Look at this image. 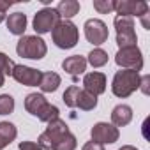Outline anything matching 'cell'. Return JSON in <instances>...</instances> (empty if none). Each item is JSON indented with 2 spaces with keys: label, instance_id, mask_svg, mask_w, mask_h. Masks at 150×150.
<instances>
[{
  "label": "cell",
  "instance_id": "6da1fadb",
  "mask_svg": "<svg viewBox=\"0 0 150 150\" xmlns=\"http://www.w3.org/2000/svg\"><path fill=\"white\" fill-rule=\"evenodd\" d=\"M51 39L55 46H58L60 50H71L78 44L80 39L78 27L69 20H60L51 30Z\"/></svg>",
  "mask_w": 150,
  "mask_h": 150
},
{
  "label": "cell",
  "instance_id": "7a4b0ae2",
  "mask_svg": "<svg viewBox=\"0 0 150 150\" xmlns=\"http://www.w3.org/2000/svg\"><path fill=\"white\" fill-rule=\"evenodd\" d=\"M139 72L136 71H129V69H120L115 72L113 76V83H111V90L117 97H129L132 92H136L139 88Z\"/></svg>",
  "mask_w": 150,
  "mask_h": 150
},
{
  "label": "cell",
  "instance_id": "3957f363",
  "mask_svg": "<svg viewBox=\"0 0 150 150\" xmlns=\"http://www.w3.org/2000/svg\"><path fill=\"white\" fill-rule=\"evenodd\" d=\"M16 53L23 58H30V60H41L42 57H46L48 53V46L46 42L37 37V35H23L18 44H16Z\"/></svg>",
  "mask_w": 150,
  "mask_h": 150
},
{
  "label": "cell",
  "instance_id": "277c9868",
  "mask_svg": "<svg viewBox=\"0 0 150 150\" xmlns=\"http://www.w3.org/2000/svg\"><path fill=\"white\" fill-rule=\"evenodd\" d=\"M65 134H69V127H67V124L58 117V118L48 122V127H46V131L39 136V143H37V145H39L42 150H53V146H55Z\"/></svg>",
  "mask_w": 150,
  "mask_h": 150
},
{
  "label": "cell",
  "instance_id": "5b68a950",
  "mask_svg": "<svg viewBox=\"0 0 150 150\" xmlns=\"http://www.w3.org/2000/svg\"><path fill=\"white\" fill-rule=\"evenodd\" d=\"M115 28H117V44L118 48H131L136 46L138 37L134 32V21L127 16H117L115 18Z\"/></svg>",
  "mask_w": 150,
  "mask_h": 150
},
{
  "label": "cell",
  "instance_id": "8992f818",
  "mask_svg": "<svg viewBox=\"0 0 150 150\" xmlns=\"http://www.w3.org/2000/svg\"><path fill=\"white\" fill-rule=\"evenodd\" d=\"M115 62L122 69H129V71H136V72H139L143 69V57H141V51L138 46L118 50V53L115 55Z\"/></svg>",
  "mask_w": 150,
  "mask_h": 150
},
{
  "label": "cell",
  "instance_id": "52a82bcc",
  "mask_svg": "<svg viewBox=\"0 0 150 150\" xmlns=\"http://www.w3.org/2000/svg\"><path fill=\"white\" fill-rule=\"evenodd\" d=\"M83 28H85V37H87V41L92 42L94 46H101V44H104V42L108 41L110 32H108V27H106L104 21H101V20H97V18H92V20H87V21H85Z\"/></svg>",
  "mask_w": 150,
  "mask_h": 150
},
{
  "label": "cell",
  "instance_id": "ba28073f",
  "mask_svg": "<svg viewBox=\"0 0 150 150\" xmlns=\"http://www.w3.org/2000/svg\"><path fill=\"white\" fill-rule=\"evenodd\" d=\"M60 21V16L57 13V9L53 7H46L41 9L35 16H34V30L37 34H48L53 30V27Z\"/></svg>",
  "mask_w": 150,
  "mask_h": 150
},
{
  "label": "cell",
  "instance_id": "9c48e42d",
  "mask_svg": "<svg viewBox=\"0 0 150 150\" xmlns=\"http://www.w3.org/2000/svg\"><path fill=\"white\" fill-rule=\"evenodd\" d=\"M90 136H92V141L96 143H101V145H110V143H115L118 141V127H115L113 124H108V122H97L92 131H90Z\"/></svg>",
  "mask_w": 150,
  "mask_h": 150
},
{
  "label": "cell",
  "instance_id": "30bf717a",
  "mask_svg": "<svg viewBox=\"0 0 150 150\" xmlns=\"http://www.w3.org/2000/svg\"><path fill=\"white\" fill-rule=\"evenodd\" d=\"M115 11L118 13V16H143L148 13V4L143 0H118L115 2Z\"/></svg>",
  "mask_w": 150,
  "mask_h": 150
},
{
  "label": "cell",
  "instance_id": "8fae6325",
  "mask_svg": "<svg viewBox=\"0 0 150 150\" xmlns=\"http://www.w3.org/2000/svg\"><path fill=\"white\" fill-rule=\"evenodd\" d=\"M11 76H13L18 83H21V85H25V87H37V85L41 83V76H42V72H41V71H37V69H34V67H27V65H14Z\"/></svg>",
  "mask_w": 150,
  "mask_h": 150
},
{
  "label": "cell",
  "instance_id": "7c38bea8",
  "mask_svg": "<svg viewBox=\"0 0 150 150\" xmlns=\"http://www.w3.org/2000/svg\"><path fill=\"white\" fill-rule=\"evenodd\" d=\"M83 90H87L88 94L92 96H101L104 90H106V76L103 72H88L85 74V78H83Z\"/></svg>",
  "mask_w": 150,
  "mask_h": 150
},
{
  "label": "cell",
  "instance_id": "4fadbf2b",
  "mask_svg": "<svg viewBox=\"0 0 150 150\" xmlns=\"http://www.w3.org/2000/svg\"><path fill=\"white\" fill-rule=\"evenodd\" d=\"M62 67H64L65 72H69L71 76L76 80V76H80V74H83L87 71V58L81 57V55H72V57H69L62 62Z\"/></svg>",
  "mask_w": 150,
  "mask_h": 150
},
{
  "label": "cell",
  "instance_id": "5bb4252c",
  "mask_svg": "<svg viewBox=\"0 0 150 150\" xmlns=\"http://www.w3.org/2000/svg\"><path fill=\"white\" fill-rule=\"evenodd\" d=\"M132 120V110L127 104H118L111 111V122L115 127H124Z\"/></svg>",
  "mask_w": 150,
  "mask_h": 150
},
{
  "label": "cell",
  "instance_id": "9a60e30c",
  "mask_svg": "<svg viewBox=\"0 0 150 150\" xmlns=\"http://www.w3.org/2000/svg\"><path fill=\"white\" fill-rule=\"evenodd\" d=\"M6 23H7V28H9L11 34L23 35V32L27 28V16L23 13H13V14H9V18L6 20Z\"/></svg>",
  "mask_w": 150,
  "mask_h": 150
},
{
  "label": "cell",
  "instance_id": "2e32d148",
  "mask_svg": "<svg viewBox=\"0 0 150 150\" xmlns=\"http://www.w3.org/2000/svg\"><path fill=\"white\" fill-rule=\"evenodd\" d=\"M46 104H48V101L41 94H28L25 99V110L34 117H39V113L44 110Z\"/></svg>",
  "mask_w": 150,
  "mask_h": 150
},
{
  "label": "cell",
  "instance_id": "e0dca14e",
  "mask_svg": "<svg viewBox=\"0 0 150 150\" xmlns=\"http://www.w3.org/2000/svg\"><path fill=\"white\" fill-rule=\"evenodd\" d=\"M18 136L16 125L11 122H0V150L6 148L7 145H11Z\"/></svg>",
  "mask_w": 150,
  "mask_h": 150
},
{
  "label": "cell",
  "instance_id": "ac0fdd59",
  "mask_svg": "<svg viewBox=\"0 0 150 150\" xmlns=\"http://www.w3.org/2000/svg\"><path fill=\"white\" fill-rule=\"evenodd\" d=\"M57 13L60 20H71L72 16H76L80 13V2L78 0H62L57 7Z\"/></svg>",
  "mask_w": 150,
  "mask_h": 150
},
{
  "label": "cell",
  "instance_id": "d6986e66",
  "mask_svg": "<svg viewBox=\"0 0 150 150\" xmlns=\"http://www.w3.org/2000/svg\"><path fill=\"white\" fill-rule=\"evenodd\" d=\"M60 76L57 72H42L41 76V83H39V88L42 92H55L60 85Z\"/></svg>",
  "mask_w": 150,
  "mask_h": 150
},
{
  "label": "cell",
  "instance_id": "ffe728a7",
  "mask_svg": "<svg viewBox=\"0 0 150 150\" xmlns=\"http://www.w3.org/2000/svg\"><path fill=\"white\" fill-rule=\"evenodd\" d=\"M97 106V97L88 94L87 90H80L78 94V99H76V108L83 110V111H90Z\"/></svg>",
  "mask_w": 150,
  "mask_h": 150
},
{
  "label": "cell",
  "instance_id": "44dd1931",
  "mask_svg": "<svg viewBox=\"0 0 150 150\" xmlns=\"http://www.w3.org/2000/svg\"><path fill=\"white\" fill-rule=\"evenodd\" d=\"M14 65H16V64H14L6 53H0V87L4 85L6 76H11V74H13Z\"/></svg>",
  "mask_w": 150,
  "mask_h": 150
},
{
  "label": "cell",
  "instance_id": "7402d4cb",
  "mask_svg": "<svg viewBox=\"0 0 150 150\" xmlns=\"http://www.w3.org/2000/svg\"><path fill=\"white\" fill-rule=\"evenodd\" d=\"M87 64H90L92 67H103V65L108 64V53L104 50H101V48H96V50L90 51Z\"/></svg>",
  "mask_w": 150,
  "mask_h": 150
},
{
  "label": "cell",
  "instance_id": "603a6c76",
  "mask_svg": "<svg viewBox=\"0 0 150 150\" xmlns=\"http://www.w3.org/2000/svg\"><path fill=\"white\" fill-rule=\"evenodd\" d=\"M78 94H80V87H76V85H71V87L64 92L62 99H64V103H65V106H67V108H76Z\"/></svg>",
  "mask_w": 150,
  "mask_h": 150
},
{
  "label": "cell",
  "instance_id": "cb8c5ba5",
  "mask_svg": "<svg viewBox=\"0 0 150 150\" xmlns=\"http://www.w3.org/2000/svg\"><path fill=\"white\" fill-rule=\"evenodd\" d=\"M76 148V136L74 134H65L55 146H53V150H74Z\"/></svg>",
  "mask_w": 150,
  "mask_h": 150
},
{
  "label": "cell",
  "instance_id": "d4e9b609",
  "mask_svg": "<svg viewBox=\"0 0 150 150\" xmlns=\"http://www.w3.org/2000/svg\"><path fill=\"white\" fill-rule=\"evenodd\" d=\"M37 118H39L41 122H51V120L58 118V108L48 103V104L44 106V110L39 113V117H37Z\"/></svg>",
  "mask_w": 150,
  "mask_h": 150
},
{
  "label": "cell",
  "instance_id": "484cf974",
  "mask_svg": "<svg viewBox=\"0 0 150 150\" xmlns=\"http://www.w3.org/2000/svg\"><path fill=\"white\" fill-rule=\"evenodd\" d=\"M13 110H14L13 96L2 94V96H0V115H9V113H13Z\"/></svg>",
  "mask_w": 150,
  "mask_h": 150
},
{
  "label": "cell",
  "instance_id": "4316f807",
  "mask_svg": "<svg viewBox=\"0 0 150 150\" xmlns=\"http://www.w3.org/2000/svg\"><path fill=\"white\" fill-rule=\"evenodd\" d=\"M94 9L101 14H108L115 11V2L113 0H94Z\"/></svg>",
  "mask_w": 150,
  "mask_h": 150
},
{
  "label": "cell",
  "instance_id": "83f0119b",
  "mask_svg": "<svg viewBox=\"0 0 150 150\" xmlns=\"http://www.w3.org/2000/svg\"><path fill=\"white\" fill-rule=\"evenodd\" d=\"M20 150H42L37 143L34 141H21L20 143Z\"/></svg>",
  "mask_w": 150,
  "mask_h": 150
},
{
  "label": "cell",
  "instance_id": "f1b7e54d",
  "mask_svg": "<svg viewBox=\"0 0 150 150\" xmlns=\"http://www.w3.org/2000/svg\"><path fill=\"white\" fill-rule=\"evenodd\" d=\"M81 150H104V145L96 143V141H88V143H85V145H83V148H81Z\"/></svg>",
  "mask_w": 150,
  "mask_h": 150
},
{
  "label": "cell",
  "instance_id": "f546056e",
  "mask_svg": "<svg viewBox=\"0 0 150 150\" xmlns=\"http://www.w3.org/2000/svg\"><path fill=\"white\" fill-rule=\"evenodd\" d=\"M148 83H150V76L139 78V88L143 90V94H148V92H150V90H148Z\"/></svg>",
  "mask_w": 150,
  "mask_h": 150
},
{
  "label": "cell",
  "instance_id": "4dcf8cb0",
  "mask_svg": "<svg viewBox=\"0 0 150 150\" xmlns=\"http://www.w3.org/2000/svg\"><path fill=\"white\" fill-rule=\"evenodd\" d=\"M11 6H13V2H0V13L6 14V11H7Z\"/></svg>",
  "mask_w": 150,
  "mask_h": 150
},
{
  "label": "cell",
  "instance_id": "1f68e13d",
  "mask_svg": "<svg viewBox=\"0 0 150 150\" xmlns=\"http://www.w3.org/2000/svg\"><path fill=\"white\" fill-rule=\"evenodd\" d=\"M118 150H138L136 146H132V145H124L122 148H118Z\"/></svg>",
  "mask_w": 150,
  "mask_h": 150
},
{
  "label": "cell",
  "instance_id": "d6a6232c",
  "mask_svg": "<svg viewBox=\"0 0 150 150\" xmlns=\"http://www.w3.org/2000/svg\"><path fill=\"white\" fill-rule=\"evenodd\" d=\"M4 20H6V14H2V13H0V23H2Z\"/></svg>",
  "mask_w": 150,
  "mask_h": 150
}]
</instances>
